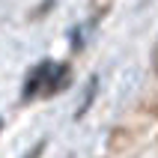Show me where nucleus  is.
<instances>
[{
    "label": "nucleus",
    "mask_w": 158,
    "mask_h": 158,
    "mask_svg": "<svg viewBox=\"0 0 158 158\" xmlns=\"http://www.w3.org/2000/svg\"><path fill=\"white\" fill-rule=\"evenodd\" d=\"M66 84H69V66L66 63H39L24 84V98L60 93Z\"/></svg>",
    "instance_id": "f257e3e1"
},
{
    "label": "nucleus",
    "mask_w": 158,
    "mask_h": 158,
    "mask_svg": "<svg viewBox=\"0 0 158 158\" xmlns=\"http://www.w3.org/2000/svg\"><path fill=\"white\" fill-rule=\"evenodd\" d=\"M116 0H93V3H89V9H93V18H105L107 12H110V6H114Z\"/></svg>",
    "instance_id": "f03ea898"
},
{
    "label": "nucleus",
    "mask_w": 158,
    "mask_h": 158,
    "mask_svg": "<svg viewBox=\"0 0 158 158\" xmlns=\"http://www.w3.org/2000/svg\"><path fill=\"white\" fill-rule=\"evenodd\" d=\"M152 66H155V72H158V42H155V51H152Z\"/></svg>",
    "instance_id": "7ed1b4c3"
}]
</instances>
